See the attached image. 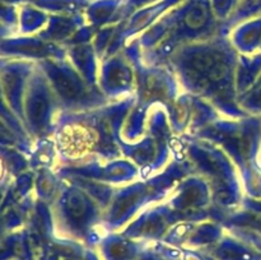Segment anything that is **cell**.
Segmentation results:
<instances>
[{"label":"cell","mask_w":261,"mask_h":260,"mask_svg":"<svg viewBox=\"0 0 261 260\" xmlns=\"http://www.w3.org/2000/svg\"><path fill=\"white\" fill-rule=\"evenodd\" d=\"M188 20L190 22V24H201L204 20V13L201 9H194L190 14L188 15Z\"/></svg>","instance_id":"cell-1"}]
</instances>
